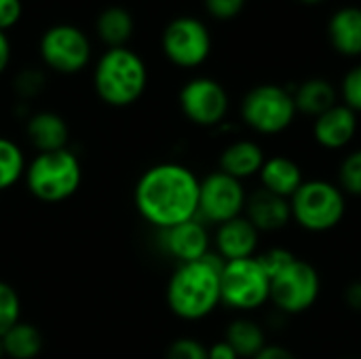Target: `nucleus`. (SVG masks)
<instances>
[{
  "instance_id": "obj_1",
  "label": "nucleus",
  "mask_w": 361,
  "mask_h": 359,
  "mask_svg": "<svg viewBox=\"0 0 361 359\" xmlns=\"http://www.w3.org/2000/svg\"><path fill=\"white\" fill-rule=\"evenodd\" d=\"M197 174L182 163H157L135 182L133 203L144 222L157 231H167L199 214Z\"/></svg>"
},
{
  "instance_id": "obj_2",
  "label": "nucleus",
  "mask_w": 361,
  "mask_h": 359,
  "mask_svg": "<svg viewBox=\"0 0 361 359\" xmlns=\"http://www.w3.org/2000/svg\"><path fill=\"white\" fill-rule=\"evenodd\" d=\"M224 260L209 252L201 260L178 264L167 284V307L184 322H199L209 317L220 305V275Z\"/></svg>"
},
{
  "instance_id": "obj_3",
  "label": "nucleus",
  "mask_w": 361,
  "mask_h": 359,
  "mask_svg": "<svg viewBox=\"0 0 361 359\" xmlns=\"http://www.w3.org/2000/svg\"><path fill=\"white\" fill-rule=\"evenodd\" d=\"M93 91L110 108L133 106L148 87V66L131 47L104 49L93 63Z\"/></svg>"
},
{
  "instance_id": "obj_4",
  "label": "nucleus",
  "mask_w": 361,
  "mask_h": 359,
  "mask_svg": "<svg viewBox=\"0 0 361 359\" xmlns=\"http://www.w3.org/2000/svg\"><path fill=\"white\" fill-rule=\"evenodd\" d=\"M23 182L27 193L42 203L68 201L82 184L80 159L70 148L36 152V157L25 165Z\"/></svg>"
},
{
  "instance_id": "obj_5",
  "label": "nucleus",
  "mask_w": 361,
  "mask_h": 359,
  "mask_svg": "<svg viewBox=\"0 0 361 359\" xmlns=\"http://www.w3.org/2000/svg\"><path fill=\"white\" fill-rule=\"evenodd\" d=\"M292 220L309 233L336 229L347 214V199L341 186L328 180H305L290 199Z\"/></svg>"
},
{
  "instance_id": "obj_6",
  "label": "nucleus",
  "mask_w": 361,
  "mask_h": 359,
  "mask_svg": "<svg viewBox=\"0 0 361 359\" xmlns=\"http://www.w3.org/2000/svg\"><path fill=\"white\" fill-rule=\"evenodd\" d=\"M38 57L42 66L55 74H78L93 59V42L80 25L59 21L40 34Z\"/></svg>"
},
{
  "instance_id": "obj_7",
  "label": "nucleus",
  "mask_w": 361,
  "mask_h": 359,
  "mask_svg": "<svg viewBox=\"0 0 361 359\" xmlns=\"http://www.w3.org/2000/svg\"><path fill=\"white\" fill-rule=\"evenodd\" d=\"M243 123L260 135H277L296 118V104L290 89L279 85H258L241 102Z\"/></svg>"
},
{
  "instance_id": "obj_8",
  "label": "nucleus",
  "mask_w": 361,
  "mask_h": 359,
  "mask_svg": "<svg viewBox=\"0 0 361 359\" xmlns=\"http://www.w3.org/2000/svg\"><path fill=\"white\" fill-rule=\"evenodd\" d=\"M220 294L222 305L228 309L250 313L271 303V279L256 256L224 262L220 275Z\"/></svg>"
},
{
  "instance_id": "obj_9",
  "label": "nucleus",
  "mask_w": 361,
  "mask_h": 359,
  "mask_svg": "<svg viewBox=\"0 0 361 359\" xmlns=\"http://www.w3.org/2000/svg\"><path fill=\"white\" fill-rule=\"evenodd\" d=\"M161 49L165 59L176 68L195 70L203 66L212 53V32L199 17L180 15L163 28Z\"/></svg>"
},
{
  "instance_id": "obj_10",
  "label": "nucleus",
  "mask_w": 361,
  "mask_h": 359,
  "mask_svg": "<svg viewBox=\"0 0 361 359\" xmlns=\"http://www.w3.org/2000/svg\"><path fill=\"white\" fill-rule=\"evenodd\" d=\"M322 292V279L313 264L296 258L288 269L271 277V303L288 315L309 311Z\"/></svg>"
},
{
  "instance_id": "obj_11",
  "label": "nucleus",
  "mask_w": 361,
  "mask_h": 359,
  "mask_svg": "<svg viewBox=\"0 0 361 359\" xmlns=\"http://www.w3.org/2000/svg\"><path fill=\"white\" fill-rule=\"evenodd\" d=\"M245 203H247V193L243 188V182L218 169L201 180L197 218L203 224L220 226L233 218L243 216Z\"/></svg>"
},
{
  "instance_id": "obj_12",
  "label": "nucleus",
  "mask_w": 361,
  "mask_h": 359,
  "mask_svg": "<svg viewBox=\"0 0 361 359\" xmlns=\"http://www.w3.org/2000/svg\"><path fill=\"white\" fill-rule=\"evenodd\" d=\"M182 114L199 127H216L228 114V93L212 76H195L182 85L178 93Z\"/></svg>"
},
{
  "instance_id": "obj_13",
  "label": "nucleus",
  "mask_w": 361,
  "mask_h": 359,
  "mask_svg": "<svg viewBox=\"0 0 361 359\" xmlns=\"http://www.w3.org/2000/svg\"><path fill=\"white\" fill-rule=\"evenodd\" d=\"M159 245L178 264H186L201 260L212 252V237L207 224L195 218L167 231H159Z\"/></svg>"
},
{
  "instance_id": "obj_14",
  "label": "nucleus",
  "mask_w": 361,
  "mask_h": 359,
  "mask_svg": "<svg viewBox=\"0 0 361 359\" xmlns=\"http://www.w3.org/2000/svg\"><path fill=\"white\" fill-rule=\"evenodd\" d=\"M258 241H260L258 229L245 216H239V218H233L216 229L214 252L224 262L254 258L258 252Z\"/></svg>"
},
{
  "instance_id": "obj_15",
  "label": "nucleus",
  "mask_w": 361,
  "mask_h": 359,
  "mask_svg": "<svg viewBox=\"0 0 361 359\" xmlns=\"http://www.w3.org/2000/svg\"><path fill=\"white\" fill-rule=\"evenodd\" d=\"M357 133V112L345 104H336L328 112L319 114L313 123L315 142L326 150H343Z\"/></svg>"
},
{
  "instance_id": "obj_16",
  "label": "nucleus",
  "mask_w": 361,
  "mask_h": 359,
  "mask_svg": "<svg viewBox=\"0 0 361 359\" xmlns=\"http://www.w3.org/2000/svg\"><path fill=\"white\" fill-rule=\"evenodd\" d=\"M25 135L36 152L63 150L70 144L68 121L53 110H38L25 118Z\"/></svg>"
},
{
  "instance_id": "obj_17",
  "label": "nucleus",
  "mask_w": 361,
  "mask_h": 359,
  "mask_svg": "<svg viewBox=\"0 0 361 359\" xmlns=\"http://www.w3.org/2000/svg\"><path fill=\"white\" fill-rule=\"evenodd\" d=\"M245 218L258 229V233L279 231L288 226V222H292L290 199H283L264 188H258L256 193L247 195Z\"/></svg>"
},
{
  "instance_id": "obj_18",
  "label": "nucleus",
  "mask_w": 361,
  "mask_h": 359,
  "mask_svg": "<svg viewBox=\"0 0 361 359\" xmlns=\"http://www.w3.org/2000/svg\"><path fill=\"white\" fill-rule=\"evenodd\" d=\"M328 38L336 53L345 57L361 55V6L349 4L338 11L328 21Z\"/></svg>"
},
{
  "instance_id": "obj_19",
  "label": "nucleus",
  "mask_w": 361,
  "mask_h": 359,
  "mask_svg": "<svg viewBox=\"0 0 361 359\" xmlns=\"http://www.w3.org/2000/svg\"><path fill=\"white\" fill-rule=\"evenodd\" d=\"M264 161L267 157L260 144L252 140H235L220 154V171L243 182L252 176H258Z\"/></svg>"
},
{
  "instance_id": "obj_20",
  "label": "nucleus",
  "mask_w": 361,
  "mask_h": 359,
  "mask_svg": "<svg viewBox=\"0 0 361 359\" xmlns=\"http://www.w3.org/2000/svg\"><path fill=\"white\" fill-rule=\"evenodd\" d=\"M95 34L106 49L129 47L135 34V17L123 4H110L95 17Z\"/></svg>"
},
{
  "instance_id": "obj_21",
  "label": "nucleus",
  "mask_w": 361,
  "mask_h": 359,
  "mask_svg": "<svg viewBox=\"0 0 361 359\" xmlns=\"http://www.w3.org/2000/svg\"><path fill=\"white\" fill-rule=\"evenodd\" d=\"M260 184L264 190L279 195L283 199H292V195L302 186V169L296 161L288 157H271L264 161L260 169Z\"/></svg>"
},
{
  "instance_id": "obj_22",
  "label": "nucleus",
  "mask_w": 361,
  "mask_h": 359,
  "mask_svg": "<svg viewBox=\"0 0 361 359\" xmlns=\"http://www.w3.org/2000/svg\"><path fill=\"white\" fill-rule=\"evenodd\" d=\"M292 95H294L296 112H302L313 118H317L319 114L328 112L338 104V93L334 85L328 83L326 78H309L300 83Z\"/></svg>"
},
{
  "instance_id": "obj_23",
  "label": "nucleus",
  "mask_w": 361,
  "mask_h": 359,
  "mask_svg": "<svg viewBox=\"0 0 361 359\" xmlns=\"http://www.w3.org/2000/svg\"><path fill=\"white\" fill-rule=\"evenodd\" d=\"M224 341L235 349L239 359H254L267 347V334L260 324L250 317H237L228 324Z\"/></svg>"
},
{
  "instance_id": "obj_24",
  "label": "nucleus",
  "mask_w": 361,
  "mask_h": 359,
  "mask_svg": "<svg viewBox=\"0 0 361 359\" xmlns=\"http://www.w3.org/2000/svg\"><path fill=\"white\" fill-rule=\"evenodd\" d=\"M2 345L8 359H36L42 351V334L34 324L19 322L2 334Z\"/></svg>"
},
{
  "instance_id": "obj_25",
  "label": "nucleus",
  "mask_w": 361,
  "mask_h": 359,
  "mask_svg": "<svg viewBox=\"0 0 361 359\" xmlns=\"http://www.w3.org/2000/svg\"><path fill=\"white\" fill-rule=\"evenodd\" d=\"M25 165L27 161L21 146L11 138L0 135V193L13 188L19 180H23Z\"/></svg>"
},
{
  "instance_id": "obj_26",
  "label": "nucleus",
  "mask_w": 361,
  "mask_h": 359,
  "mask_svg": "<svg viewBox=\"0 0 361 359\" xmlns=\"http://www.w3.org/2000/svg\"><path fill=\"white\" fill-rule=\"evenodd\" d=\"M47 87V74L42 68H34V66H27V68H21L15 78H13V91L17 95L19 102H25L30 104L34 97H38Z\"/></svg>"
},
{
  "instance_id": "obj_27",
  "label": "nucleus",
  "mask_w": 361,
  "mask_h": 359,
  "mask_svg": "<svg viewBox=\"0 0 361 359\" xmlns=\"http://www.w3.org/2000/svg\"><path fill=\"white\" fill-rule=\"evenodd\" d=\"M19 322H21V298L11 284L0 281V336Z\"/></svg>"
},
{
  "instance_id": "obj_28",
  "label": "nucleus",
  "mask_w": 361,
  "mask_h": 359,
  "mask_svg": "<svg viewBox=\"0 0 361 359\" xmlns=\"http://www.w3.org/2000/svg\"><path fill=\"white\" fill-rule=\"evenodd\" d=\"M338 186L343 193L361 197V150H353L345 157L338 171Z\"/></svg>"
},
{
  "instance_id": "obj_29",
  "label": "nucleus",
  "mask_w": 361,
  "mask_h": 359,
  "mask_svg": "<svg viewBox=\"0 0 361 359\" xmlns=\"http://www.w3.org/2000/svg\"><path fill=\"white\" fill-rule=\"evenodd\" d=\"M256 258H258L260 267L264 269V273L269 275V279L275 277L277 273H281L283 269H288V267L296 260V256H294L290 250H286V248H271V250H264L262 254H256Z\"/></svg>"
},
{
  "instance_id": "obj_30",
  "label": "nucleus",
  "mask_w": 361,
  "mask_h": 359,
  "mask_svg": "<svg viewBox=\"0 0 361 359\" xmlns=\"http://www.w3.org/2000/svg\"><path fill=\"white\" fill-rule=\"evenodd\" d=\"M165 359H207V347L197 339L184 336L169 345Z\"/></svg>"
},
{
  "instance_id": "obj_31",
  "label": "nucleus",
  "mask_w": 361,
  "mask_h": 359,
  "mask_svg": "<svg viewBox=\"0 0 361 359\" xmlns=\"http://www.w3.org/2000/svg\"><path fill=\"white\" fill-rule=\"evenodd\" d=\"M341 95L345 99V106H349L353 112H361V63L345 74Z\"/></svg>"
},
{
  "instance_id": "obj_32",
  "label": "nucleus",
  "mask_w": 361,
  "mask_h": 359,
  "mask_svg": "<svg viewBox=\"0 0 361 359\" xmlns=\"http://www.w3.org/2000/svg\"><path fill=\"white\" fill-rule=\"evenodd\" d=\"M245 2H247V0H203L205 11H207L214 19H220V21L235 19V17L243 11Z\"/></svg>"
},
{
  "instance_id": "obj_33",
  "label": "nucleus",
  "mask_w": 361,
  "mask_h": 359,
  "mask_svg": "<svg viewBox=\"0 0 361 359\" xmlns=\"http://www.w3.org/2000/svg\"><path fill=\"white\" fill-rule=\"evenodd\" d=\"M23 17V0H0V32L8 34Z\"/></svg>"
},
{
  "instance_id": "obj_34",
  "label": "nucleus",
  "mask_w": 361,
  "mask_h": 359,
  "mask_svg": "<svg viewBox=\"0 0 361 359\" xmlns=\"http://www.w3.org/2000/svg\"><path fill=\"white\" fill-rule=\"evenodd\" d=\"M207 359H239V355L226 341H218L212 347H207Z\"/></svg>"
},
{
  "instance_id": "obj_35",
  "label": "nucleus",
  "mask_w": 361,
  "mask_h": 359,
  "mask_svg": "<svg viewBox=\"0 0 361 359\" xmlns=\"http://www.w3.org/2000/svg\"><path fill=\"white\" fill-rule=\"evenodd\" d=\"M13 59V47H11V38L8 34L0 32V76L8 70Z\"/></svg>"
},
{
  "instance_id": "obj_36",
  "label": "nucleus",
  "mask_w": 361,
  "mask_h": 359,
  "mask_svg": "<svg viewBox=\"0 0 361 359\" xmlns=\"http://www.w3.org/2000/svg\"><path fill=\"white\" fill-rule=\"evenodd\" d=\"M254 359H296V355L286 349V347H279V345H267L258 355Z\"/></svg>"
},
{
  "instance_id": "obj_37",
  "label": "nucleus",
  "mask_w": 361,
  "mask_h": 359,
  "mask_svg": "<svg viewBox=\"0 0 361 359\" xmlns=\"http://www.w3.org/2000/svg\"><path fill=\"white\" fill-rule=\"evenodd\" d=\"M345 300H347V305H349L353 311L361 313V279L360 281H353V284L345 290Z\"/></svg>"
},
{
  "instance_id": "obj_38",
  "label": "nucleus",
  "mask_w": 361,
  "mask_h": 359,
  "mask_svg": "<svg viewBox=\"0 0 361 359\" xmlns=\"http://www.w3.org/2000/svg\"><path fill=\"white\" fill-rule=\"evenodd\" d=\"M302 4H322V2H326V0H300Z\"/></svg>"
},
{
  "instance_id": "obj_39",
  "label": "nucleus",
  "mask_w": 361,
  "mask_h": 359,
  "mask_svg": "<svg viewBox=\"0 0 361 359\" xmlns=\"http://www.w3.org/2000/svg\"><path fill=\"white\" fill-rule=\"evenodd\" d=\"M6 355H4V345H2V336H0V359H4Z\"/></svg>"
}]
</instances>
